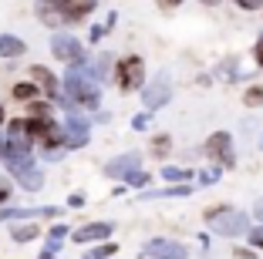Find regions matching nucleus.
<instances>
[{"label":"nucleus","mask_w":263,"mask_h":259,"mask_svg":"<svg viewBox=\"0 0 263 259\" xmlns=\"http://www.w3.org/2000/svg\"><path fill=\"white\" fill-rule=\"evenodd\" d=\"M0 148H4V162H7L10 175L27 192H37L44 185V172L34 165V152H31V142L27 138H4Z\"/></svg>","instance_id":"obj_1"},{"label":"nucleus","mask_w":263,"mask_h":259,"mask_svg":"<svg viewBox=\"0 0 263 259\" xmlns=\"http://www.w3.org/2000/svg\"><path fill=\"white\" fill-rule=\"evenodd\" d=\"M101 77H98V71L91 68L88 61H81V64H71L68 68V74H64V94H68L74 105H81V108H98V98H101Z\"/></svg>","instance_id":"obj_2"},{"label":"nucleus","mask_w":263,"mask_h":259,"mask_svg":"<svg viewBox=\"0 0 263 259\" xmlns=\"http://www.w3.org/2000/svg\"><path fill=\"white\" fill-rule=\"evenodd\" d=\"M98 7V0H41V14L47 24H61V21H81Z\"/></svg>","instance_id":"obj_3"},{"label":"nucleus","mask_w":263,"mask_h":259,"mask_svg":"<svg viewBox=\"0 0 263 259\" xmlns=\"http://www.w3.org/2000/svg\"><path fill=\"white\" fill-rule=\"evenodd\" d=\"M206 222L209 229L216 232V236H243V232H250V219L243 212H236V209H209L206 212Z\"/></svg>","instance_id":"obj_4"},{"label":"nucleus","mask_w":263,"mask_h":259,"mask_svg":"<svg viewBox=\"0 0 263 259\" xmlns=\"http://www.w3.org/2000/svg\"><path fill=\"white\" fill-rule=\"evenodd\" d=\"M115 74H118V84H122L125 91L145 88V64H142V57H135V54H128V57H122V61L115 64Z\"/></svg>","instance_id":"obj_5"},{"label":"nucleus","mask_w":263,"mask_h":259,"mask_svg":"<svg viewBox=\"0 0 263 259\" xmlns=\"http://www.w3.org/2000/svg\"><path fill=\"white\" fill-rule=\"evenodd\" d=\"M88 145V118L78 108L64 114V148H85Z\"/></svg>","instance_id":"obj_6"},{"label":"nucleus","mask_w":263,"mask_h":259,"mask_svg":"<svg viewBox=\"0 0 263 259\" xmlns=\"http://www.w3.org/2000/svg\"><path fill=\"white\" fill-rule=\"evenodd\" d=\"M206 155L216 162L219 168H233L236 165V155H233V138L226 131H216V135H209L206 142Z\"/></svg>","instance_id":"obj_7"},{"label":"nucleus","mask_w":263,"mask_h":259,"mask_svg":"<svg viewBox=\"0 0 263 259\" xmlns=\"http://www.w3.org/2000/svg\"><path fill=\"white\" fill-rule=\"evenodd\" d=\"M51 51H54V57H61V61H68V64L88 61V57H85V47H81V41H74L71 34H64V31L51 37Z\"/></svg>","instance_id":"obj_8"},{"label":"nucleus","mask_w":263,"mask_h":259,"mask_svg":"<svg viewBox=\"0 0 263 259\" xmlns=\"http://www.w3.org/2000/svg\"><path fill=\"white\" fill-rule=\"evenodd\" d=\"M169 94H172V84H169V74H155V81L152 84H145L142 88V105L148 108V111H155V108H162L165 101H169Z\"/></svg>","instance_id":"obj_9"},{"label":"nucleus","mask_w":263,"mask_h":259,"mask_svg":"<svg viewBox=\"0 0 263 259\" xmlns=\"http://www.w3.org/2000/svg\"><path fill=\"white\" fill-rule=\"evenodd\" d=\"M145 256L148 259H186V246L182 243H172V239H152L145 246Z\"/></svg>","instance_id":"obj_10"},{"label":"nucleus","mask_w":263,"mask_h":259,"mask_svg":"<svg viewBox=\"0 0 263 259\" xmlns=\"http://www.w3.org/2000/svg\"><path fill=\"white\" fill-rule=\"evenodd\" d=\"M139 165H142V155L125 152V155H118V158H111L108 165H105V175H111V178H128L132 172H139Z\"/></svg>","instance_id":"obj_11"},{"label":"nucleus","mask_w":263,"mask_h":259,"mask_svg":"<svg viewBox=\"0 0 263 259\" xmlns=\"http://www.w3.org/2000/svg\"><path fill=\"white\" fill-rule=\"evenodd\" d=\"M54 215H61V209H10V206H0V222L7 219H54Z\"/></svg>","instance_id":"obj_12"},{"label":"nucleus","mask_w":263,"mask_h":259,"mask_svg":"<svg viewBox=\"0 0 263 259\" xmlns=\"http://www.w3.org/2000/svg\"><path fill=\"white\" fill-rule=\"evenodd\" d=\"M111 222H88V226L74 229V243H95V239H108Z\"/></svg>","instance_id":"obj_13"},{"label":"nucleus","mask_w":263,"mask_h":259,"mask_svg":"<svg viewBox=\"0 0 263 259\" xmlns=\"http://www.w3.org/2000/svg\"><path fill=\"white\" fill-rule=\"evenodd\" d=\"M31 81H37V88H41V91H47V94H51L54 101L61 98V88H58V77L51 74L47 68H41V64H34V68H31Z\"/></svg>","instance_id":"obj_14"},{"label":"nucleus","mask_w":263,"mask_h":259,"mask_svg":"<svg viewBox=\"0 0 263 259\" xmlns=\"http://www.w3.org/2000/svg\"><path fill=\"white\" fill-rule=\"evenodd\" d=\"M24 51H27V47H24L21 37H14V34H0V57H21Z\"/></svg>","instance_id":"obj_15"},{"label":"nucleus","mask_w":263,"mask_h":259,"mask_svg":"<svg viewBox=\"0 0 263 259\" xmlns=\"http://www.w3.org/2000/svg\"><path fill=\"white\" fill-rule=\"evenodd\" d=\"M189 185L182 182V185H169V189H162V192H142V198H165V195H176V198H182V195H189Z\"/></svg>","instance_id":"obj_16"},{"label":"nucleus","mask_w":263,"mask_h":259,"mask_svg":"<svg viewBox=\"0 0 263 259\" xmlns=\"http://www.w3.org/2000/svg\"><path fill=\"white\" fill-rule=\"evenodd\" d=\"M37 236H41L37 222H31V226H17V229H14V239H17V243H31V239H37Z\"/></svg>","instance_id":"obj_17"},{"label":"nucleus","mask_w":263,"mask_h":259,"mask_svg":"<svg viewBox=\"0 0 263 259\" xmlns=\"http://www.w3.org/2000/svg\"><path fill=\"white\" fill-rule=\"evenodd\" d=\"M243 105L247 108H260L263 105V88L256 84V88H247V94H243Z\"/></svg>","instance_id":"obj_18"},{"label":"nucleus","mask_w":263,"mask_h":259,"mask_svg":"<svg viewBox=\"0 0 263 259\" xmlns=\"http://www.w3.org/2000/svg\"><path fill=\"white\" fill-rule=\"evenodd\" d=\"M115 249L118 246H111V243H105V246H98V249H91V252H85L81 259H108V256H115Z\"/></svg>","instance_id":"obj_19"},{"label":"nucleus","mask_w":263,"mask_h":259,"mask_svg":"<svg viewBox=\"0 0 263 259\" xmlns=\"http://www.w3.org/2000/svg\"><path fill=\"white\" fill-rule=\"evenodd\" d=\"M34 94H37V84H34V81L31 84H17V88H14V98L17 101H31Z\"/></svg>","instance_id":"obj_20"},{"label":"nucleus","mask_w":263,"mask_h":259,"mask_svg":"<svg viewBox=\"0 0 263 259\" xmlns=\"http://www.w3.org/2000/svg\"><path fill=\"white\" fill-rule=\"evenodd\" d=\"M162 175L169 178V182H186V178L193 175V172H186V168H172V165H165V168H162Z\"/></svg>","instance_id":"obj_21"},{"label":"nucleus","mask_w":263,"mask_h":259,"mask_svg":"<svg viewBox=\"0 0 263 259\" xmlns=\"http://www.w3.org/2000/svg\"><path fill=\"white\" fill-rule=\"evenodd\" d=\"M95 71H98V77L105 81V77L111 74V54H98V64H95Z\"/></svg>","instance_id":"obj_22"},{"label":"nucleus","mask_w":263,"mask_h":259,"mask_svg":"<svg viewBox=\"0 0 263 259\" xmlns=\"http://www.w3.org/2000/svg\"><path fill=\"white\" fill-rule=\"evenodd\" d=\"M27 111H31V118H47V114H51V105H44V101H31Z\"/></svg>","instance_id":"obj_23"},{"label":"nucleus","mask_w":263,"mask_h":259,"mask_svg":"<svg viewBox=\"0 0 263 259\" xmlns=\"http://www.w3.org/2000/svg\"><path fill=\"white\" fill-rule=\"evenodd\" d=\"M169 145H172L169 135H159V138L152 142V152H155V155H165V152H169Z\"/></svg>","instance_id":"obj_24"},{"label":"nucleus","mask_w":263,"mask_h":259,"mask_svg":"<svg viewBox=\"0 0 263 259\" xmlns=\"http://www.w3.org/2000/svg\"><path fill=\"white\" fill-rule=\"evenodd\" d=\"M10 195H14V192H10V178L4 175V178H0V206H4V202H7Z\"/></svg>","instance_id":"obj_25"},{"label":"nucleus","mask_w":263,"mask_h":259,"mask_svg":"<svg viewBox=\"0 0 263 259\" xmlns=\"http://www.w3.org/2000/svg\"><path fill=\"white\" fill-rule=\"evenodd\" d=\"M250 246L263 249V226H260V229H250Z\"/></svg>","instance_id":"obj_26"},{"label":"nucleus","mask_w":263,"mask_h":259,"mask_svg":"<svg viewBox=\"0 0 263 259\" xmlns=\"http://www.w3.org/2000/svg\"><path fill=\"white\" fill-rule=\"evenodd\" d=\"M128 182H132V185H139V189H142V185L148 182V175H145V172L139 168V172H132V175H128Z\"/></svg>","instance_id":"obj_27"},{"label":"nucleus","mask_w":263,"mask_h":259,"mask_svg":"<svg viewBox=\"0 0 263 259\" xmlns=\"http://www.w3.org/2000/svg\"><path fill=\"white\" fill-rule=\"evenodd\" d=\"M132 128H135V131L148 128V114H135V118H132Z\"/></svg>","instance_id":"obj_28"},{"label":"nucleus","mask_w":263,"mask_h":259,"mask_svg":"<svg viewBox=\"0 0 263 259\" xmlns=\"http://www.w3.org/2000/svg\"><path fill=\"white\" fill-rule=\"evenodd\" d=\"M105 34H108V24H95L91 27V41H101Z\"/></svg>","instance_id":"obj_29"},{"label":"nucleus","mask_w":263,"mask_h":259,"mask_svg":"<svg viewBox=\"0 0 263 259\" xmlns=\"http://www.w3.org/2000/svg\"><path fill=\"white\" fill-rule=\"evenodd\" d=\"M253 57H256V64L263 68V34L256 37V47H253Z\"/></svg>","instance_id":"obj_30"},{"label":"nucleus","mask_w":263,"mask_h":259,"mask_svg":"<svg viewBox=\"0 0 263 259\" xmlns=\"http://www.w3.org/2000/svg\"><path fill=\"white\" fill-rule=\"evenodd\" d=\"M236 4H240L243 10H260L263 7V0H236Z\"/></svg>","instance_id":"obj_31"},{"label":"nucleus","mask_w":263,"mask_h":259,"mask_svg":"<svg viewBox=\"0 0 263 259\" xmlns=\"http://www.w3.org/2000/svg\"><path fill=\"white\" fill-rule=\"evenodd\" d=\"M199 178H202L206 185H209V182H216V178H219V168H206V172H202Z\"/></svg>","instance_id":"obj_32"},{"label":"nucleus","mask_w":263,"mask_h":259,"mask_svg":"<svg viewBox=\"0 0 263 259\" xmlns=\"http://www.w3.org/2000/svg\"><path fill=\"white\" fill-rule=\"evenodd\" d=\"M155 4H159V7H162V10H172V7H179L182 0H155Z\"/></svg>","instance_id":"obj_33"},{"label":"nucleus","mask_w":263,"mask_h":259,"mask_svg":"<svg viewBox=\"0 0 263 259\" xmlns=\"http://www.w3.org/2000/svg\"><path fill=\"white\" fill-rule=\"evenodd\" d=\"M253 215L263 222V198H256V206H253Z\"/></svg>","instance_id":"obj_34"},{"label":"nucleus","mask_w":263,"mask_h":259,"mask_svg":"<svg viewBox=\"0 0 263 259\" xmlns=\"http://www.w3.org/2000/svg\"><path fill=\"white\" fill-rule=\"evenodd\" d=\"M41 259H54V252H47V249H44V256H41Z\"/></svg>","instance_id":"obj_35"},{"label":"nucleus","mask_w":263,"mask_h":259,"mask_svg":"<svg viewBox=\"0 0 263 259\" xmlns=\"http://www.w3.org/2000/svg\"><path fill=\"white\" fill-rule=\"evenodd\" d=\"M4 118H7V114H4V108H0V125H4Z\"/></svg>","instance_id":"obj_36"},{"label":"nucleus","mask_w":263,"mask_h":259,"mask_svg":"<svg viewBox=\"0 0 263 259\" xmlns=\"http://www.w3.org/2000/svg\"><path fill=\"white\" fill-rule=\"evenodd\" d=\"M199 4H219V0H199Z\"/></svg>","instance_id":"obj_37"}]
</instances>
